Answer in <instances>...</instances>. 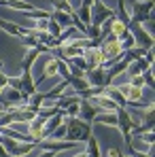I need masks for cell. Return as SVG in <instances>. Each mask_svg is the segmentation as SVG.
I'll list each match as a JSON object with an SVG mask.
<instances>
[{"label":"cell","instance_id":"4fadbf2b","mask_svg":"<svg viewBox=\"0 0 155 157\" xmlns=\"http://www.w3.org/2000/svg\"><path fill=\"white\" fill-rule=\"evenodd\" d=\"M0 6H6V9H11V11H34L36 6L32 4V2H28V0H0Z\"/></svg>","mask_w":155,"mask_h":157},{"label":"cell","instance_id":"4dcf8cb0","mask_svg":"<svg viewBox=\"0 0 155 157\" xmlns=\"http://www.w3.org/2000/svg\"><path fill=\"white\" fill-rule=\"evenodd\" d=\"M134 2H151V0H134Z\"/></svg>","mask_w":155,"mask_h":157},{"label":"cell","instance_id":"ac0fdd59","mask_svg":"<svg viewBox=\"0 0 155 157\" xmlns=\"http://www.w3.org/2000/svg\"><path fill=\"white\" fill-rule=\"evenodd\" d=\"M128 30H130V28L126 26L123 21H119L117 17H113V19H110V34H113V36H115L117 40H119V38H121V36H123V34H126Z\"/></svg>","mask_w":155,"mask_h":157},{"label":"cell","instance_id":"1f68e13d","mask_svg":"<svg viewBox=\"0 0 155 157\" xmlns=\"http://www.w3.org/2000/svg\"><path fill=\"white\" fill-rule=\"evenodd\" d=\"M0 91H2V87H0Z\"/></svg>","mask_w":155,"mask_h":157},{"label":"cell","instance_id":"8fae6325","mask_svg":"<svg viewBox=\"0 0 155 157\" xmlns=\"http://www.w3.org/2000/svg\"><path fill=\"white\" fill-rule=\"evenodd\" d=\"M83 59L87 62V68H98L104 64V55L100 51V47H87L83 51Z\"/></svg>","mask_w":155,"mask_h":157},{"label":"cell","instance_id":"603a6c76","mask_svg":"<svg viewBox=\"0 0 155 157\" xmlns=\"http://www.w3.org/2000/svg\"><path fill=\"white\" fill-rule=\"evenodd\" d=\"M21 43H24V47H26V49H32V47H36V45H38L36 36H32V34H26V36H21Z\"/></svg>","mask_w":155,"mask_h":157},{"label":"cell","instance_id":"7402d4cb","mask_svg":"<svg viewBox=\"0 0 155 157\" xmlns=\"http://www.w3.org/2000/svg\"><path fill=\"white\" fill-rule=\"evenodd\" d=\"M47 32L51 34L53 38H57V36L62 34V28H60V26H57V24H55V21L51 19V17H49V21H47Z\"/></svg>","mask_w":155,"mask_h":157},{"label":"cell","instance_id":"4316f807","mask_svg":"<svg viewBox=\"0 0 155 157\" xmlns=\"http://www.w3.org/2000/svg\"><path fill=\"white\" fill-rule=\"evenodd\" d=\"M142 77H145V85H149V87H153V66L147 70V72H142Z\"/></svg>","mask_w":155,"mask_h":157},{"label":"cell","instance_id":"30bf717a","mask_svg":"<svg viewBox=\"0 0 155 157\" xmlns=\"http://www.w3.org/2000/svg\"><path fill=\"white\" fill-rule=\"evenodd\" d=\"M64 64V59L62 57H55L51 55L47 62H45V68H43V78L41 81H45V78H57L60 77V66Z\"/></svg>","mask_w":155,"mask_h":157},{"label":"cell","instance_id":"52a82bcc","mask_svg":"<svg viewBox=\"0 0 155 157\" xmlns=\"http://www.w3.org/2000/svg\"><path fill=\"white\" fill-rule=\"evenodd\" d=\"M130 32H132V36H134V40H136V45L138 47H145V49H153V36L145 30V28L140 26V24H130Z\"/></svg>","mask_w":155,"mask_h":157},{"label":"cell","instance_id":"5b68a950","mask_svg":"<svg viewBox=\"0 0 155 157\" xmlns=\"http://www.w3.org/2000/svg\"><path fill=\"white\" fill-rule=\"evenodd\" d=\"M0 100L9 106V108L28 104V96H24L19 89H13V87H9V85H6V87H2V91H0Z\"/></svg>","mask_w":155,"mask_h":157},{"label":"cell","instance_id":"8992f818","mask_svg":"<svg viewBox=\"0 0 155 157\" xmlns=\"http://www.w3.org/2000/svg\"><path fill=\"white\" fill-rule=\"evenodd\" d=\"M87 102L94 106L96 110H104V113H117V110L121 108V106L117 104L115 100H110V98H108L104 91H102V94H98V96H91V98H87Z\"/></svg>","mask_w":155,"mask_h":157},{"label":"cell","instance_id":"7a4b0ae2","mask_svg":"<svg viewBox=\"0 0 155 157\" xmlns=\"http://www.w3.org/2000/svg\"><path fill=\"white\" fill-rule=\"evenodd\" d=\"M0 144L11 157H26L36 149V142H21V140H15V138L2 136V134H0Z\"/></svg>","mask_w":155,"mask_h":157},{"label":"cell","instance_id":"d6986e66","mask_svg":"<svg viewBox=\"0 0 155 157\" xmlns=\"http://www.w3.org/2000/svg\"><path fill=\"white\" fill-rule=\"evenodd\" d=\"M85 144H87V149H85L87 157H102V153H100V147H98V140H96V136H94V134H91V136L85 140Z\"/></svg>","mask_w":155,"mask_h":157},{"label":"cell","instance_id":"7c38bea8","mask_svg":"<svg viewBox=\"0 0 155 157\" xmlns=\"http://www.w3.org/2000/svg\"><path fill=\"white\" fill-rule=\"evenodd\" d=\"M151 68V64L145 59V57H138V59H134V62H130L128 64V70H126V75L128 77H134V75H142V72H147Z\"/></svg>","mask_w":155,"mask_h":157},{"label":"cell","instance_id":"9a60e30c","mask_svg":"<svg viewBox=\"0 0 155 157\" xmlns=\"http://www.w3.org/2000/svg\"><path fill=\"white\" fill-rule=\"evenodd\" d=\"M19 81H21V89H19V91L30 98V96L36 91V81L32 78V72H24V75L19 77Z\"/></svg>","mask_w":155,"mask_h":157},{"label":"cell","instance_id":"44dd1931","mask_svg":"<svg viewBox=\"0 0 155 157\" xmlns=\"http://www.w3.org/2000/svg\"><path fill=\"white\" fill-rule=\"evenodd\" d=\"M119 43H121V49H123V51H128V49H132V47H136V40H134V36H132L130 30L119 38Z\"/></svg>","mask_w":155,"mask_h":157},{"label":"cell","instance_id":"6da1fadb","mask_svg":"<svg viewBox=\"0 0 155 157\" xmlns=\"http://www.w3.org/2000/svg\"><path fill=\"white\" fill-rule=\"evenodd\" d=\"M64 125H66V140H70V142L79 144V142H85L91 136V123H87L79 117H66Z\"/></svg>","mask_w":155,"mask_h":157},{"label":"cell","instance_id":"ba28073f","mask_svg":"<svg viewBox=\"0 0 155 157\" xmlns=\"http://www.w3.org/2000/svg\"><path fill=\"white\" fill-rule=\"evenodd\" d=\"M36 147H38L41 151H53V153H57V151H68V149L77 147V142H70V140H51V138H45V140H38V142H36Z\"/></svg>","mask_w":155,"mask_h":157},{"label":"cell","instance_id":"cb8c5ba5","mask_svg":"<svg viewBox=\"0 0 155 157\" xmlns=\"http://www.w3.org/2000/svg\"><path fill=\"white\" fill-rule=\"evenodd\" d=\"M79 104H81V100L75 102V104H70V106H66V108H64V115H66V117H77L79 115Z\"/></svg>","mask_w":155,"mask_h":157},{"label":"cell","instance_id":"d4e9b609","mask_svg":"<svg viewBox=\"0 0 155 157\" xmlns=\"http://www.w3.org/2000/svg\"><path fill=\"white\" fill-rule=\"evenodd\" d=\"M128 83H130V85H134V87H145V77H142V75L128 77Z\"/></svg>","mask_w":155,"mask_h":157},{"label":"cell","instance_id":"f1b7e54d","mask_svg":"<svg viewBox=\"0 0 155 157\" xmlns=\"http://www.w3.org/2000/svg\"><path fill=\"white\" fill-rule=\"evenodd\" d=\"M6 110H9V106H6L4 102H2V100H0V117H2V115H4Z\"/></svg>","mask_w":155,"mask_h":157},{"label":"cell","instance_id":"2e32d148","mask_svg":"<svg viewBox=\"0 0 155 157\" xmlns=\"http://www.w3.org/2000/svg\"><path fill=\"white\" fill-rule=\"evenodd\" d=\"M94 125H113V128H117V113H104L100 110L96 117H94V121H91Z\"/></svg>","mask_w":155,"mask_h":157},{"label":"cell","instance_id":"9c48e42d","mask_svg":"<svg viewBox=\"0 0 155 157\" xmlns=\"http://www.w3.org/2000/svg\"><path fill=\"white\" fill-rule=\"evenodd\" d=\"M85 78L89 83V87H106L108 81H106V68L98 66V68H89L85 72Z\"/></svg>","mask_w":155,"mask_h":157},{"label":"cell","instance_id":"5bb4252c","mask_svg":"<svg viewBox=\"0 0 155 157\" xmlns=\"http://www.w3.org/2000/svg\"><path fill=\"white\" fill-rule=\"evenodd\" d=\"M98 113H100V110H96V108L89 104L87 100H81V104H79V115H77V117H79V119H83V121H87V123H91V121H94V117H96Z\"/></svg>","mask_w":155,"mask_h":157},{"label":"cell","instance_id":"3957f363","mask_svg":"<svg viewBox=\"0 0 155 157\" xmlns=\"http://www.w3.org/2000/svg\"><path fill=\"white\" fill-rule=\"evenodd\" d=\"M110 17H115V11L108 9L102 0H94V4H91V21H89V26L100 28L104 21L110 19Z\"/></svg>","mask_w":155,"mask_h":157},{"label":"cell","instance_id":"f546056e","mask_svg":"<svg viewBox=\"0 0 155 157\" xmlns=\"http://www.w3.org/2000/svg\"><path fill=\"white\" fill-rule=\"evenodd\" d=\"M75 157H87V153L83 151V153H79V155H75Z\"/></svg>","mask_w":155,"mask_h":157},{"label":"cell","instance_id":"484cf974","mask_svg":"<svg viewBox=\"0 0 155 157\" xmlns=\"http://www.w3.org/2000/svg\"><path fill=\"white\" fill-rule=\"evenodd\" d=\"M138 138H140V140H145L147 144H153V142H155L153 130H147V132H142V134H138Z\"/></svg>","mask_w":155,"mask_h":157},{"label":"cell","instance_id":"ffe728a7","mask_svg":"<svg viewBox=\"0 0 155 157\" xmlns=\"http://www.w3.org/2000/svg\"><path fill=\"white\" fill-rule=\"evenodd\" d=\"M53 11H62V13H75V6H72V2L70 0H53L51 2Z\"/></svg>","mask_w":155,"mask_h":157},{"label":"cell","instance_id":"d6a6232c","mask_svg":"<svg viewBox=\"0 0 155 157\" xmlns=\"http://www.w3.org/2000/svg\"><path fill=\"white\" fill-rule=\"evenodd\" d=\"M51 2H53V0H51Z\"/></svg>","mask_w":155,"mask_h":157},{"label":"cell","instance_id":"e0dca14e","mask_svg":"<svg viewBox=\"0 0 155 157\" xmlns=\"http://www.w3.org/2000/svg\"><path fill=\"white\" fill-rule=\"evenodd\" d=\"M51 19L57 24V26L62 28H70L72 26V19H70V15L68 13H62V11H51Z\"/></svg>","mask_w":155,"mask_h":157},{"label":"cell","instance_id":"83f0119b","mask_svg":"<svg viewBox=\"0 0 155 157\" xmlns=\"http://www.w3.org/2000/svg\"><path fill=\"white\" fill-rule=\"evenodd\" d=\"M36 157H55V153H53V151H41Z\"/></svg>","mask_w":155,"mask_h":157},{"label":"cell","instance_id":"277c9868","mask_svg":"<svg viewBox=\"0 0 155 157\" xmlns=\"http://www.w3.org/2000/svg\"><path fill=\"white\" fill-rule=\"evenodd\" d=\"M151 17H153V0L151 2H134L130 24H142V21L151 19Z\"/></svg>","mask_w":155,"mask_h":157}]
</instances>
